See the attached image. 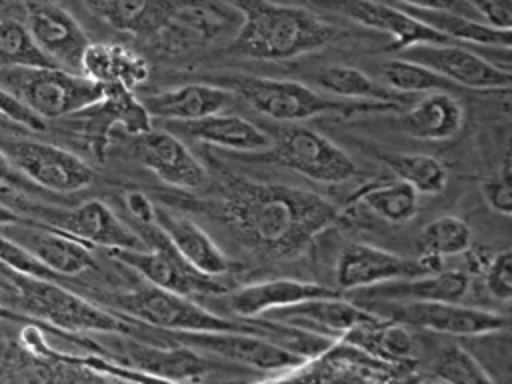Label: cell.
Listing matches in <instances>:
<instances>
[{
  "instance_id": "1",
  "label": "cell",
  "mask_w": 512,
  "mask_h": 384,
  "mask_svg": "<svg viewBox=\"0 0 512 384\" xmlns=\"http://www.w3.org/2000/svg\"><path fill=\"white\" fill-rule=\"evenodd\" d=\"M222 212L258 252L292 260L316 236L340 222L338 208L326 198L284 184H270L222 170Z\"/></svg>"
},
{
  "instance_id": "2",
  "label": "cell",
  "mask_w": 512,
  "mask_h": 384,
  "mask_svg": "<svg viewBox=\"0 0 512 384\" xmlns=\"http://www.w3.org/2000/svg\"><path fill=\"white\" fill-rule=\"evenodd\" d=\"M242 24L228 46V54L282 62L320 50L338 36V28L316 14L270 0H228Z\"/></svg>"
},
{
  "instance_id": "3",
  "label": "cell",
  "mask_w": 512,
  "mask_h": 384,
  "mask_svg": "<svg viewBox=\"0 0 512 384\" xmlns=\"http://www.w3.org/2000/svg\"><path fill=\"white\" fill-rule=\"evenodd\" d=\"M218 86L232 94H238L256 112L270 116L278 122H302L314 116H352L370 112H392L402 108L394 102H370V100H342L324 96L310 86L296 80L262 78L250 74H226L220 76Z\"/></svg>"
},
{
  "instance_id": "4",
  "label": "cell",
  "mask_w": 512,
  "mask_h": 384,
  "mask_svg": "<svg viewBox=\"0 0 512 384\" xmlns=\"http://www.w3.org/2000/svg\"><path fill=\"white\" fill-rule=\"evenodd\" d=\"M114 306L144 324L164 328L168 332H250L268 338L270 334H286L290 326H280L276 322L256 320H230L224 318L188 296L174 294L156 286H140L130 292L112 296Z\"/></svg>"
},
{
  "instance_id": "5",
  "label": "cell",
  "mask_w": 512,
  "mask_h": 384,
  "mask_svg": "<svg viewBox=\"0 0 512 384\" xmlns=\"http://www.w3.org/2000/svg\"><path fill=\"white\" fill-rule=\"evenodd\" d=\"M0 88L42 120L78 114L106 94V86L58 66L0 68Z\"/></svg>"
},
{
  "instance_id": "6",
  "label": "cell",
  "mask_w": 512,
  "mask_h": 384,
  "mask_svg": "<svg viewBox=\"0 0 512 384\" xmlns=\"http://www.w3.org/2000/svg\"><path fill=\"white\" fill-rule=\"evenodd\" d=\"M8 276L24 312L52 324L54 328L102 334H128L132 330V326L120 316L56 284V280L30 278L16 272H8Z\"/></svg>"
},
{
  "instance_id": "7",
  "label": "cell",
  "mask_w": 512,
  "mask_h": 384,
  "mask_svg": "<svg viewBox=\"0 0 512 384\" xmlns=\"http://www.w3.org/2000/svg\"><path fill=\"white\" fill-rule=\"evenodd\" d=\"M138 238L144 248L140 250H112V256L136 270L150 286L192 296V294H222L226 286L216 278L204 276L190 268L174 250L166 234L154 224H138Z\"/></svg>"
},
{
  "instance_id": "8",
  "label": "cell",
  "mask_w": 512,
  "mask_h": 384,
  "mask_svg": "<svg viewBox=\"0 0 512 384\" xmlns=\"http://www.w3.org/2000/svg\"><path fill=\"white\" fill-rule=\"evenodd\" d=\"M254 160L284 166L320 184H340L358 172L354 160L338 144L304 126L282 130L268 150L254 154Z\"/></svg>"
},
{
  "instance_id": "9",
  "label": "cell",
  "mask_w": 512,
  "mask_h": 384,
  "mask_svg": "<svg viewBox=\"0 0 512 384\" xmlns=\"http://www.w3.org/2000/svg\"><path fill=\"white\" fill-rule=\"evenodd\" d=\"M0 150L32 184L52 192H76L94 182V170L74 152L30 138L4 140Z\"/></svg>"
},
{
  "instance_id": "10",
  "label": "cell",
  "mask_w": 512,
  "mask_h": 384,
  "mask_svg": "<svg viewBox=\"0 0 512 384\" xmlns=\"http://www.w3.org/2000/svg\"><path fill=\"white\" fill-rule=\"evenodd\" d=\"M362 304V302H358ZM382 310H370L384 320L402 326L432 330L452 336H486L508 326V318L486 308L464 306L462 302H374Z\"/></svg>"
},
{
  "instance_id": "11",
  "label": "cell",
  "mask_w": 512,
  "mask_h": 384,
  "mask_svg": "<svg viewBox=\"0 0 512 384\" xmlns=\"http://www.w3.org/2000/svg\"><path fill=\"white\" fill-rule=\"evenodd\" d=\"M182 346L210 354L238 368L252 370H288L306 362L286 346H278L270 338L250 332H174Z\"/></svg>"
},
{
  "instance_id": "12",
  "label": "cell",
  "mask_w": 512,
  "mask_h": 384,
  "mask_svg": "<svg viewBox=\"0 0 512 384\" xmlns=\"http://www.w3.org/2000/svg\"><path fill=\"white\" fill-rule=\"evenodd\" d=\"M440 270V262L430 258H406L372 244H346L336 260V286L340 292L362 290L390 280L414 278Z\"/></svg>"
},
{
  "instance_id": "13",
  "label": "cell",
  "mask_w": 512,
  "mask_h": 384,
  "mask_svg": "<svg viewBox=\"0 0 512 384\" xmlns=\"http://www.w3.org/2000/svg\"><path fill=\"white\" fill-rule=\"evenodd\" d=\"M322 12L340 14L364 28L390 36L388 52H402L416 44H450L446 36L382 0H310Z\"/></svg>"
},
{
  "instance_id": "14",
  "label": "cell",
  "mask_w": 512,
  "mask_h": 384,
  "mask_svg": "<svg viewBox=\"0 0 512 384\" xmlns=\"http://www.w3.org/2000/svg\"><path fill=\"white\" fill-rule=\"evenodd\" d=\"M398 58L422 64L462 88L508 90L512 82L508 68L496 66L480 54L454 44H416L398 52Z\"/></svg>"
},
{
  "instance_id": "15",
  "label": "cell",
  "mask_w": 512,
  "mask_h": 384,
  "mask_svg": "<svg viewBox=\"0 0 512 384\" xmlns=\"http://www.w3.org/2000/svg\"><path fill=\"white\" fill-rule=\"evenodd\" d=\"M26 28L38 50L58 68L80 74V60L90 44L76 18L52 0H26Z\"/></svg>"
},
{
  "instance_id": "16",
  "label": "cell",
  "mask_w": 512,
  "mask_h": 384,
  "mask_svg": "<svg viewBox=\"0 0 512 384\" xmlns=\"http://www.w3.org/2000/svg\"><path fill=\"white\" fill-rule=\"evenodd\" d=\"M46 226L60 230L86 246L108 250H140L142 240L102 200H86L72 210H46Z\"/></svg>"
},
{
  "instance_id": "17",
  "label": "cell",
  "mask_w": 512,
  "mask_h": 384,
  "mask_svg": "<svg viewBox=\"0 0 512 384\" xmlns=\"http://www.w3.org/2000/svg\"><path fill=\"white\" fill-rule=\"evenodd\" d=\"M0 234L26 248L54 276H78L96 266L90 248L50 226L28 224L24 218L0 226Z\"/></svg>"
},
{
  "instance_id": "18",
  "label": "cell",
  "mask_w": 512,
  "mask_h": 384,
  "mask_svg": "<svg viewBox=\"0 0 512 384\" xmlns=\"http://www.w3.org/2000/svg\"><path fill=\"white\" fill-rule=\"evenodd\" d=\"M136 156L162 182L180 190H194L208 176L188 146L166 130H148L136 136Z\"/></svg>"
},
{
  "instance_id": "19",
  "label": "cell",
  "mask_w": 512,
  "mask_h": 384,
  "mask_svg": "<svg viewBox=\"0 0 512 384\" xmlns=\"http://www.w3.org/2000/svg\"><path fill=\"white\" fill-rule=\"evenodd\" d=\"M276 324H288L294 328H320L326 332L350 334L356 330H370L384 324V318L368 308L346 302L342 296L316 298L300 302L288 308H278L264 314Z\"/></svg>"
},
{
  "instance_id": "20",
  "label": "cell",
  "mask_w": 512,
  "mask_h": 384,
  "mask_svg": "<svg viewBox=\"0 0 512 384\" xmlns=\"http://www.w3.org/2000/svg\"><path fill=\"white\" fill-rule=\"evenodd\" d=\"M336 296H342V292L338 288H328L324 284L304 282L296 278H272L234 290L228 296V306L240 318H258L278 308H288L316 298Z\"/></svg>"
},
{
  "instance_id": "21",
  "label": "cell",
  "mask_w": 512,
  "mask_h": 384,
  "mask_svg": "<svg viewBox=\"0 0 512 384\" xmlns=\"http://www.w3.org/2000/svg\"><path fill=\"white\" fill-rule=\"evenodd\" d=\"M470 276L462 270H434L414 278L390 280L362 288L358 302H462Z\"/></svg>"
},
{
  "instance_id": "22",
  "label": "cell",
  "mask_w": 512,
  "mask_h": 384,
  "mask_svg": "<svg viewBox=\"0 0 512 384\" xmlns=\"http://www.w3.org/2000/svg\"><path fill=\"white\" fill-rule=\"evenodd\" d=\"M86 118V134L92 142V150L102 158L108 146L110 130L122 126L128 134L140 136L152 130V118L146 112L144 104L132 90L120 86H106L102 100L82 110Z\"/></svg>"
},
{
  "instance_id": "23",
  "label": "cell",
  "mask_w": 512,
  "mask_h": 384,
  "mask_svg": "<svg viewBox=\"0 0 512 384\" xmlns=\"http://www.w3.org/2000/svg\"><path fill=\"white\" fill-rule=\"evenodd\" d=\"M156 226L166 234L182 260L196 272L210 278L230 272L232 264L228 256L220 250L212 236L190 218L164 208H156Z\"/></svg>"
},
{
  "instance_id": "24",
  "label": "cell",
  "mask_w": 512,
  "mask_h": 384,
  "mask_svg": "<svg viewBox=\"0 0 512 384\" xmlns=\"http://www.w3.org/2000/svg\"><path fill=\"white\" fill-rule=\"evenodd\" d=\"M146 112L174 122H192L222 112L232 102V92L218 84L192 82L140 98Z\"/></svg>"
},
{
  "instance_id": "25",
  "label": "cell",
  "mask_w": 512,
  "mask_h": 384,
  "mask_svg": "<svg viewBox=\"0 0 512 384\" xmlns=\"http://www.w3.org/2000/svg\"><path fill=\"white\" fill-rule=\"evenodd\" d=\"M464 120V106L452 92H428L396 118V126L410 138L440 142L454 138Z\"/></svg>"
},
{
  "instance_id": "26",
  "label": "cell",
  "mask_w": 512,
  "mask_h": 384,
  "mask_svg": "<svg viewBox=\"0 0 512 384\" xmlns=\"http://www.w3.org/2000/svg\"><path fill=\"white\" fill-rule=\"evenodd\" d=\"M80 74L96 84L134 92L148 80L150 66L142 54L124 44L90 42L80 60Z\"/></svg>"
},
{
  "instance_id": "27",
  "label": "cell",
  "mask_w": 512,
  "mask_h": 384,
  "mask_svg": "<svg viewBox=\"0 0 512 384\" xmlns=\"http://www.w3.org/2000/svg\"><path fill=\"white\" fill-rule=\"evenodd\" d=\"M174 128H178V132L194 140L218 148H228L234 152L258 154L272 146L270 134H266L262 128L236 114L218 112L192 122H176Z\"/></svg>"
},
{
  "instance_id": "28",
  "label": "cell",
  "mask_w": 512,
  "mask_h": 384,
  "mask_svg": "<svg viewBox=\"0 0 512 384\" xmlns=\"http://www.w3.org/2000/svg\"><path fill=\"white\" fill-rule=\"evenodd\" d=\"M132 356V362L140 368L146 370L154 376H160L164 380H174V382H192V384H202L206 378L210 380L214 374L236 368L228 362H220L214 358H206L202 352H196L188 346L184 348H174V350H158L150 346H136L128 350Z\"/></svg>"
},
{
  "instance_id": "29",
  "label": "cell",
  "mask_w": 512,
  "mask_h": 384,
  "mask_svg": "<svg viewBox=\"0 0 512 384\" xmlns=\"http://www.w3.org/2000/svg\"><path fill=\"white\" fill-rule=\"evenodd\" d=\"M100 20L120 32L152 36L176 16V0H82Z\"/></svg>"
},
{
  "instance_id": "30",
  "label": "cell",
  "mask_w": 512,
  "mask_h": 384,
  "mask_svg": "<svg viewBox=\"0 0 512 384\" xmlns=\"http://www.w3.org/2000/svg\"><path fill=\"white\" fill-rule=\"evenodd\" d=\"M398 8L404 10L406 14H410L412 18L420 20L422 24L430 26L432 30L440 32L448 40L454 38V40H462V42H470V44H478V46L510 50V42H512L510 30H500V28L488 26L486 22H482L478 18L448 12V10H426V8H414V6H404V4H398Z\"/></svg>"
},
{
  "instance_id": "31",
  "label": "cell",
  "mask_w": 512,
  "mask_h": 384,
  "mask_svg": "<svg viewBox=\"0 0 512 384\" xmlns=\"http://www.w3.org/2000/svg\"><path fill=\"white\" fill-rule=\"evenodd\" d=\"M418 192L402 180H380L358 188L354 202L364 204L370 212L390 224H404L418 214Z\"/></svg>"
},
{
  "instance_id": "32",
  "label": "cell",
  "mask_w": 512,
  "mask_h": 384,
  "mask_svg": "<svg viewBox=\"0 0 512 384\" xmlns=\"http://www.w3.org/2000/svg\"><path fill=\"white\" fill-rule=\"evenodd\" d=\"M316 82L322 90L342 100H370V102H394L404 106V98L398 92L378 86L368 74L356 66L334 64L318 72Z\"/></svg>"
},
{
  "instance_id": "33",
  "label": "cell",
  "mask_w": 512,
  "mask_h": 384,
  "mask_svg": "<svg viewBox=\"0 0 512 384\" xmlns=\"http://www.w3.org/2000/svg\"><path fill=\"white\" fill-rule=\"evenodd\" d=\"M380 160L398 180L406 182L418 194H440L448 184L446 166L436 156L414 152H382Z\"/></svg>"
},
{
  "instance_id": "34",
  "label": "cell",
  "mask_w": 512,
  "mask_h": 384,
  "mask_svg": "<svg viewBox=\"0 0 512 384\" xmlns=\"http://www.w3.org/2000/svg\"><path fill=\"white\" fill-rule=\"evenodd\" d=\"M470 246H472V230L468 222L452 214L430 220L418 236L420 256L440 264L444 258L466 254Z\"/></svg>"
},
{
  "instance_id": "35",
  "label": "cell",
  "mask_w": 512,
  "mask_h": 384,
  "mask_svg": "<svg viewBox=\"0 0 512 384\" xmlns=\"http://www.w3.org/2000/svg\"><path fill=\"white\" fill-rule=\"evenodd\" d=\"M432 374L444 384H498L482 362L458 344H446L430 364Z\"/></svg>"
},
{
  "instance_id": "36",
  "label": "cell",
  "mask_w": 512,
  "mask_h": 384,
  "mask_svg": "<svg viewBox=\"0 0 512 384\" xmlns=\"http://www.w3.org/2000/svg\"><path fill=\"white\" fill-rule=\"evenodd\" d=\"M382 74L390 90L398 94H412V92H452V82L444 80L436 72L428 70L422 64L408 62L402 58H392L382 66Z\"/></svg>"
},
{
  "instance_id": "37",
  "label": "cell",
  "mask_w": 512,
  "mask_h": 384,
  "mask_svg": "<svg viewBox=\"0 0 512 384\" xmlns=\"http://www.w3.org/2000/svg\"><path fill=\"white\" fill-rule=\"evenodd\" d=\"M54 66L34 44L26 24L0 18V68Z\"/></svg>"
},
{
  "instance_id": "38",
  "label": "cell",
  "mask_w": 512,
  "mask_h": 384,
  "mask_svg": "<svg viewBox=\"0 0 512 384\" xmlns=\"http://www.w3.org/2000/svg\"><path fill=\"white\" fill-rule=\"evenodd\" d=\"M480 192L486 204L502 214L510 216L512 214V170H510V154L506 152L502 158L500 168L496 170L494 176H488L480 182Z\"/></svg>"
},
{
  "instance_id": "39",
  "label": "cell",
  "mask_w": 512,
  "mask_h": 384,
  "mask_svg": "<svg viewBox=\"0 0 512 384\" xmlns=\"http://www.w3.org/2000/svg\"><path fill=\"white\" fill-rule=\"evenodd\" d=\"M0 264H4L10 272L30 276V278H42V280L58 278L46 266H42L26 248L6 238L4 234H0Z\"/></svg>"
},
{
  "instance_id": "40",
  "label": "cell",
  "mask_w": 512,
  "mask_h": 384,
  "mask_svg": "<svg viewBox=\"0 0 512 384\" xmlns=\"http://www.w3.org/2000/svg\"><path fill=\"white\" fill-rule=\"evenodd\" d=\"M484 286L496 300L508 302L512 298V250L510 248L494 252L484 262Z\"/></svg>"
},
{
  "instance_id": "41",
  "label": "cell",
  "mask_w": 512,
  "mask_h": 384,
  "mask_svg": "<svg viewBox=\"0 0 512 384\" xmlns=\"http://www.w3.org/2000/svg\"><path fill=\"white\" fill-rule=\"evenodd\" d=\"M488 26L512 28V0H460Z\"/></svg>"
},
{
  "instance_id": "42",
  "label": "cell",
  "mask_w": 512,
  "mask_h": 384,
  "mask_svg": "<svg viewBox=\"0 0 512 384\" xmlns=\"http://www.w3.org/2000/svg\"><path fill=\"white\" fill-rule=\"evenodd\" d=\"M0 118L10 120L22 128L28 130H42L44 120L32 114L26 106H22L12 94H8L4 88H0Z\"/></svg>"
},
{
  "instance_id": "43",
  "label": "cell",
  "mask_w": 512,
  "mask_h": 384,
  "mask_svg": "<svg viewBox=\"0 0 512 384\" xmlns=\"http://www.w3.org/2000/svg\"><path fill=\"white\" fill-rule=\"evenodd\" d=\"M380 348L392 356H408L414 348V342L408 330L398 322H384L380 328Z\"/></svg>"
},
{
  "instance_id": "44",
  "label": "cell",
  "mask_w": 512,
  "mask_h": 384,
  "mask_svg": "<svg viewBox=\"0 0 512 384\" xmlns=\"http://www.w3.org/2000/svg\"><path fill=\"white\" fill-rule=\"evenodd\" d=\"M126 208L136 220V224H154L156 222V206L142 190H128L124 196Z\"/></svg>"
},
{
  "instance_id": "45",
  "label": "cell",
  "mask_w": 512,
  "mask_h": 384,
  "mask_svg": "<svg viewBox=\"0 0 512 384\" xmlns=\"http://www.w3.org/2000/svg\"><path fill=\"white\" fill-rule=\"evenodd\" d=\"M396 4H404V6H414V8H426V10H448V12H456V14H464V16H472L478 18L464 2L460 0H392ZM480 20V18H478Z\"/></svg>"
},
{
  "instance_id": "46",
  "label": "cell",
  "mask_w": 512,
  "mask_h": 384,
  "mask_svg": "<svg viewBox=\"0 0 512 384\" xmlns=\"http://www.w3.org/2000/svg\"><path fill=\"white\" fill-rule=\"evenodd\" d=\"M24 180V176L12 166V162L8 160V156L0 150V182L6 184H20Z\"/></svg>"
},
{
  "instance_id": "47",
  "label": "cell",
  "mask_w": 512,
  "mask_h": 384,
  "mask_svg": "<svg viewBox=\"0 0 512 384\" xmlns=\"http://www.w3.org/2000/svg\"><path fill=\"white\" fill-rule=\"evenodd\" d=\"M18 220H22V216H20V214H16L12 208H8V206L0 204V226H4V224H12V222H18Z\"/></svg>"
},
{
  "instance_id": "48",
  "label": "cell",
  "mask_w": 512,
  "mask_h": 384,
  "mask_svg": "<svg viewBox=\"0 0 512 384\" xmlns=\"http://www.w3.org/2000/svg\"><path fill=\"white\" fill-rule=\"evenodd\" d=\"M0 320H26V316H22L20 312H14V310L6 308L4 304H0Z\"/></svg>"
},
{
  "instance_id": "49",
  "label": "cell",
  "mask_w": 512,
  "mask_h": 384,
  "mask_svg": "<svg viewBox=\"0 0 512 384\" xmlns=\"http://www.w3.org/2000/svg\"><path fill=\"white\" fill-rule=\"evenodd\" d=\"M382 2H392V0H382Z\"/></svg>"
}]
</instances>
